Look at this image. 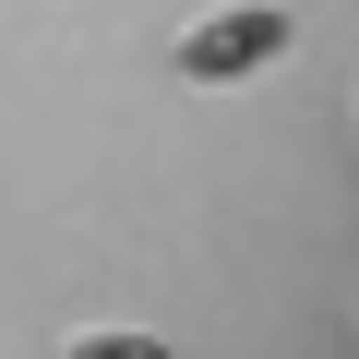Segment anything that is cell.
I'll return each mask as SVG.
<instances>
[{
	"label": "cell",
	"instance_id": "obj_1",
	"mask_svg": "<svg viewBox=\"0 0 359 359\" xmlns=\"http://www.w3.org/2000/svg\"><path fill=\"white\" fill-rule=\"evenodd\" d=\"M287 48H299V25L276 13V0H240V13H204L192 36H180V72L192 84H240V72H264Z\"/></svg>",
	"mask_w": 359,
	"mask_h": 359
}]
</instances>
